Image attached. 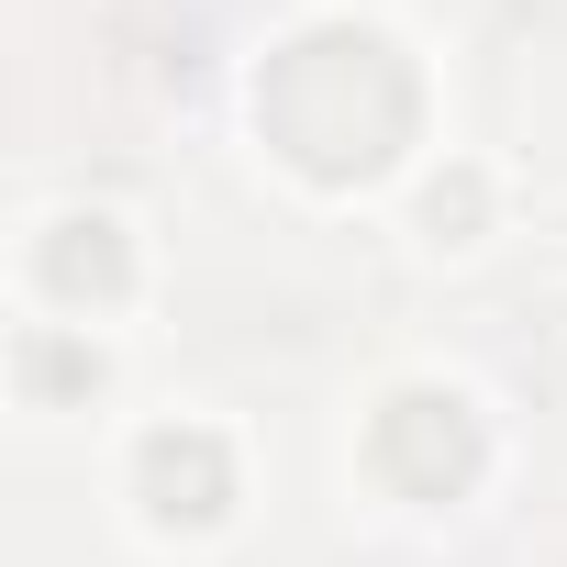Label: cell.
I'll return each instance as SVG.
<instances>
[{
	"mask_svg": "<svg viewBox=\"0 0 567 567\" xmlns=\"http://www.w3.org/2000/svg\"><path fill=\"white\" fill-rule=\"evenodd\" d=\"M256 123H267V145L290 156L301 178H334V189L379 178L401 156V134H412V68L379 34H346V23L301 34L256 79Z\"/></svg>",
	"mask_w": 567,
	"mask_h": 567,
	"instance_id": "6da1fadb",
	"label": "cell"
},
{
	"mask_svg": "<svg viewBox=\"0 0 567 567\" xmlns=\"http://www.w3.org/2000/svg\"><path fill=\"white\" fill-rule=\"evenodd\" d=\"M123 278H134V256H123V223H101V212L56 223V245H45V290H56V301H112Z\"/></svg>",
	"mask_w": 567,
	"mask_h": 567,
	"instance_id": "277c9868",
	"label": "cell"
},
{
	"mask_svg": "<svg viewBox=\"0 0 567 567\" xmlns=\"http://www.w3.org/2000/svg\"><path fill=\"white\" fill-rule=\"evenodd\" d=\"M134 478H145V512L156 523H223V501H234V456L200 423H156L134 445Z\"/></svg>",
	"mask_w": 567,
	"mask_h": 567,
	"instance_id": "3957f363",
	"label": "cell"
},
{
	"mask_svg": "<svg viewBox=\"0 0 567 567\" xmlns=\"http://www.w3.org/2000/svg\"><path fill=\"white\" fill-rule=\"evenodd\" d=\"M379 478L412 489V501H456V489L478 478V423H467V401L401 390V401L379 412Z\"/></svg>",
	"mask_w": 567,
	"mask_h": 567,
	"instance_id": "7a4b0ae2",
	"label": "cell"
},
{
	"mask_svg": "<svg viewBox=\"0 0 567 567\" xmlns=\"http://www.w3.org/2000/svg\"><path fill=\"white\" fill-rule=\"evenodd\" d=\"M23 390H34V401L101 390V357H90V346H56V334H34V346H23Z\"/></svg>",
	"mask_w": 567,
	"mask_h": 567,
	"instance_id": "5b68a950",
	"label": "cell"
}]
</instances>
